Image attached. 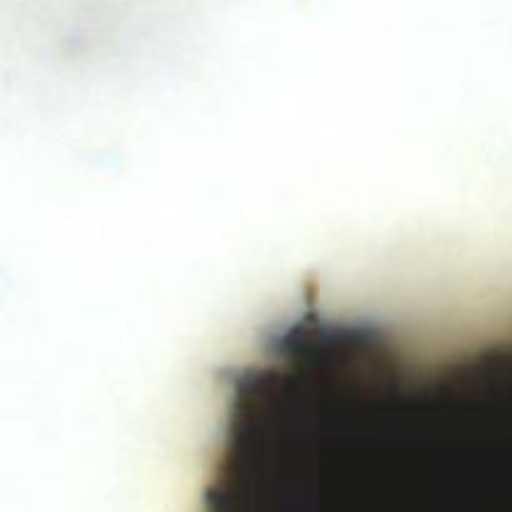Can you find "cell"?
I'll return each mask as SVG.
<instances>
[{
    "label": "cell",
    "instance_id": "1",
    "mask_svg": "<svg viewBox=\"0 0 512 512\" xmlns=\"http://www.w3.org/2000/svg\"><path fill=\"white\" fill-rule=\"evenodd\" d=\"M225 470L233 512H512V303L280 315L230 385Z\"/></svg>",
    "mask_w": 512,
    "mask_h": 512
}]
</instances>
